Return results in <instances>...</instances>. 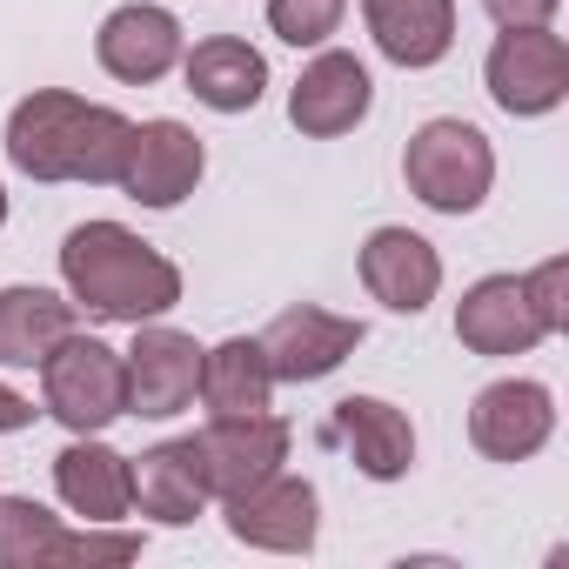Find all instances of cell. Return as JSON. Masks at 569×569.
Instances as JSON below:
<instances>
[{
	"instance_id": "cell-1",
	"label": "cell",
	"mask_w": 569,
	"mask_h": 569,
	"mask_svg": "<svg viewBox=\"0 0 569 569\" xmlns=\"http://www.w3.org/2000/svg\"><path fill=\"white\" fill-rule=\"evenodd\" d=\"M68 302L94 322H161L181 302V268L121 221H81L61 241Z\"/></svg>"
},
{
	"instance_id": "cell-2",
	"label": "cell",
	"mask_w": 569,
	"mask_h": 569,
	"mask_svg": "<svg viewBox=\"0 0 569 569\" xmlns=\"http://www.w3.org/2000/svg\"><path fill=\"white\" fill-rule=\"evenodd\" d=\"M128 134L134 121L81 101L68 88H34L28 101H14L8 114V161L28 181H88V188H114L121 161H128Z\"/></svg>"
},
{
	"instance_id": "cell-3",
	"label": "cell",
	"mask_w": 569,
	"mask_h": 569,
	"mask_svg": "<svg viewBox=\"0 0 569 569\" xmlns=\"http://www.w3.org/2000/svg\"><path fill=\"white\" fill-rule=\"evenodd\" d=\"M402 181L422 208L436 214H476L496 188V148L476 121H456V114H436L409 134L402 148Z\"/></svg>"
},
{
	"instance_id": "cell-4",
	"label": "cell",
	"mask_w": 569,
	"mask_h": 569,
	"mask_svg": "<svg viewBox=\"0 0 569 569\" xmlns=\"http://www.w3.org/2000/svg\"><path fill=\"white\" fill-rule=\"evenodd\" d=\"M41 402L68 436H101L128 416V362L101 336H61L41 362Z\"/></svg>"
},
{
	"instance_id": "cell-5",
	"label": "cell",
	"mask_w": 569,
	"mask_h": 569,
	"mask_svg": "<svg viewBox=\"0 0 569 569\" xmlns=\"http://www.w3.org/2000/svg\"><path fill=\"white\" fill-rule=\"evenodd\" d=\"M482 81H489V101L516 121L556 114L569 101V41L549 28H502L482 61Z\"/></svg>"
},
{
	"instance_id": "cell-6",
	"label": "cell",
	"mask_w": 569,
	"mask_h": 569,
	"mask_svg": "<svg viewBox=\"0 0 569 569\" xmlns=\"http://www.w3.org/2000/svg\"><path fill=\"white\" fill-rule=\"evenodd\" d=\"M141 556V536H121L114 522H88L81 536L61 529L34 496H0V569H48V562H128Z\"/></svg>"
},
{
	"instance_id": "cell-7",
	"label": "cell",
	"mask_w": 569,
	"mask_h": 569,
	"mask_svg": "<svg viewBox=\"0 0 569 569\" xmlns=\"http://www.w3.org/2000/svg\"><path fill=\"white\" fill-rule=\"evenodd\" d=\"M289 442H296V429L281 422L274 409H261V416H208V429L194 436V456H201V482H208V496L228 502V496L268 482L281 462H289Z\"/></svg>"
},
{
	"instance_id": "cell-8",
	"label": "cell",
	"mask_w": 569,
	"mask_h": 569,
	"mask_svg": "<svg viewBox=\"0 0 569 569\" xmlns=\"http://www.w3.org/2000/svg\"><path fill=\"white\" fill-rule=\"evenodd\" d=\"M316 529H322V496L309 476H289L274 469L268 482L228 496V536L248 542V549H268V556H302L316 549Z\"/></svg>"
},
{
	"instance_id": "cell-9",
	"label": "cell",
	"mask_w": 569,
	"mask_h": 569,
	"mask_svg": "<svg viewBox=\"0 0 569 569\" xmlns=\"http://www.w3.org/2000/svg\"><path fill=\"white\" fill-rule=\"evenodd\" d=\"M201 168H208L201 134L161 114V121H134L128 161H121L114 188H121L128 201H141V208H181V201L201 188Z\"/></svg>"
},
{
	"instance_id": "cell-10",
	"label": "cell",
	"mask_w": 569,
	"mask_h": 569,
	"mask_svg": "<svg viewBox=\"0 0 569 569\" xmlns=\"http://www.w3.org/2000/svg\"><path fill=\"white\" fill-rule=\"evenodd\" d=\"M362 322L356 316H336V309H316V302H296V309H281L254 342L274 369V382H322L336 376L356 349H362Z\"/></svg>"
},
{
	"instance_id": "cell-11",
	"label": "cell",
	"mask_w": 569,
	"mask_h": 569,
	"mask_svg": "<svg viewBox=\"0 0 569 569\" xmlns=\"http://www.w3.org/2000/svg\"><path fill=\"white\" fill-rule=\"evenodd\" d=\"M121 362H128V416L168 422L201 389V342L168 322H134V349Z\"/></svg>"
},
{
	"instance_id": "cell-12",
	"label": "cell",
	"mask_w": 569,
	"mask_h": 569,
	"mask_svg": "<svg viewBox=\"0 0 569 569\" xmlns=\"http://www.w3.org/2000/svg\"><path fill=\"white\" fill-rule=\"evenodd\" d=\"M556 436V396L529 376H502L489 389H476L469 402V442L489 462H529L536 449H549Z\"/></svg>"
},
{
	"instance_id": "cell-13",
	"label": "cell",
	"mask_w": 569,
	"mask_h": 569,
	"mask_svg": "<svg viewBox=\"0 0 569 569\" xmlns=\"http://www.w3.org/2000/svg\"><path fill=\"white\" fill-rule=\"evenodd\" d=\"M181 54H188L181 21L161 8V0H128V8H114L101 21V34H94V61L121 88H154L161 74L181 68Z\"/></svg>"
},
{
	"instance_id": "cell-14",
	"label": "cell",
	"mask_w": 569,
	"mask_h": 569,
	"mask_svg": "<svg viewBox=\"0 0 569 569\" xmlns=\"http://www.w3.org/2000/svg\"><path fill=\"white\" fill-rule=\"evenodd\" d=\"M356 268H362V289L389 316H422L442 296V254H436V241H422L416 228H396V221L369 228Z\"/></svg>"
},
{
	"instance_id": "cell-15",
	"label": "cell",
	"mask_w": 569,
	"mask_h": 569,
	"mask_svg": "<svg viewBox=\"0 0 569 569\" xmlns=\"http://www.w3.org/2000/svg\"><path fill=\"white\" fill-rule=\"evenodd\" d=\"M369 108H376V81H369V68H362L356 54H342V48H322V54L296 74V88H289V121H296L309 141H336V134L362 128Z\"/></svg>"
},
{
	"instance_id": "cell-16",
	"label": "cell",
	"mask_w": 569,
	"mask_h": 569,
	"mask_svg": "<svg viewBox=\"0 0 569 569\" xmlns=\"http://www.w3.org/2000/svg\"><path fill=\"white\" fill-rule=\"evenodd\" d=\"M456 342L469 356H529L536 342H549V329L529 302V281L522 274H482L476 289H462Z\"/></svg>"
},
{
	"instance_id": "cell-17",
	"label": "cell",
	"mask_w": 569,
	"mask_h": 569,
	"mask_svg": "<svg viewBox=\"0 0 569 569\" xmlns=\"http://www.w3.org/2000/svg\"><path fill=\"white\" fill-rule=\"evenodd\" d=\"M329 436L369 482H402L416 469V422L382 396H342L329 409Z\"/></svg>"
},
{
	"instance_id": "cell-18",
	"label": "cell",
	"mask_w": 569,
	"mask_h": 569,
	"mask_svg": "<svg viewBox=\"0 0 569 569\" xmlns=\"http://www.w3.org/2000/svg\"><path fill=\"white\" fill-rule=\"evenodd\" d=\"M128 482H134V509L148 522H161V529H188L208 509L194 436H174V442H154V449L128 456Z\"/></svg>"
},
{
	"instance_id": "cell-19",
	"label": "cell",
	"mask_w": 569,
	"mask_h": 569,
	"mask_svg": "<svg viewBox=\"0 0 569 569\" xmlns=\"http://www.w3.org/2000/svg\"><path fill=\"white\" fill-rule=\"evenodd\" d=\"M362 21L396 68H436L456 48V0H362Z\"/></svg>"
},
{
	"instance_id": "cell-20",
	"label": "cell",
	"mask_w": 569,
	"mask_h": 569,
	"mask_svg": "<svg viewBox=\"0 0 569 569\" xmlns=\"http://www.w3.org/2000/svg\"><path fill=\"white\" fill-rule=\"evenodd\" d=\"M181 81H188V94H194L201 108H214V114H248V108L268 94V61H261V48H248V41H234V34H208V41H194V48L181 54Z\"/></svg>"
},
{
	"instance_id": "cell-21",
	"label": "cell",
	"mask_w": 569,
	"mask_h": 569,
	"mask_svg": "<svg viewBox=\"0 0 569 569\" xmlns=\"http://www.w3.org/2000/svg\"><path fill=\"white\" fill-rule=\"evenodd\" d=\"M54 489L81 522H121L134 509V482H128V456L108 449L101 436H74L54 456Z\"/></svg>"
},
{
	"instance_id": "cell-22",
	"label": "cell",
	"mask_w": 569,
	"mask_h": 569,
	"mask_svg": "<svg viewBox=\"0 0 569 569\" xmlns=\"http://www.w3.org/2000/svg\"><path fill=\"white\" fill-rule=\"evenodd\" d=\"M74 302L54 296V289H34V281H14L0 289V362L8 369H41L48 349L61 336H74Z\"/></svg>"
},
{
	"instance_id": "cell-23",
	"label": "cell",
	"mask_w": 569,
	"mask_h": 569,
	"mask_svg": "<svg viewBox=\"0 0 569 569\" xmlns=\"http://www.w3.org/2000/svg\"><path fill=\"white\" fill-rule=\"evenodd\" d=\"M194 396L208 402V416H261V409H274V369H268L261 342L228 336V342L201 349V389Z\"/></svg>"
},
{
	"instance_id": "cell-24",
	"label": "cell",
	"mask_w": 569,
	"mask_h": 569,
	"mask_svg": "<svg viewBox=\"0 0 569 569\" xmlns=\"http://www.w3.org/2000/svg\"><path fill=\"white\" fill-rule=\"evenodd\" d=\"M349 14V0H268V28L289 48H322Z\"/></svg>"
},
{
	"instance_id": "cell-25",
	"label": "cell",
	"mask_w": 569,
	"mask_h": 569,
	"mask_svg": "<svg viewBox=\"0 0 569 569\" xmlns=\"http://www.w3.org/2000/svg\"><path fill=\"white\" fill-rule=\"evenodd\" d=\"M522 281H529V302H536L542 329H549V336H562V329H569V302H562V289H569V261H562V254H549V261H542V268H529Z\"/></svg>"
},
{
	"instance_id": "cell-26",
	"label": "cell",
	"mask_w": 569,
	"mask_h": 569,
	"mask_svg": "<svg viewBox=\"0 0 569 569\" xmlns=\"http://www.w3.org/2000/svg\"><path fill=\"white\" fill-rule=\"evenodd\" d=\"M562 0H482V14L496 28H549Z\"/></svg>"
},
{
	"instance_id": "cell-27",
	"label": "cell",
	"mask_w": 569,
	"mask_h": 569,
	"mask_svg": "<svg viewBox=\"0 0 569 569\" xmlns=\"http://www.w3.org/2000/svg\"><path fill=\"white\" fill-rule=\"evenodd\" d=\"M28 422H34V402H28L21 389L0 382V436H8V429H28Z\"/></svg>"
},
{
	"instance_id": "cell-28",
	"label": "cell",
	"mask_w": 569,
	"mask_h": 569,
	"mask_svg": "<svg viewBox=\"0 0 569 569\" xmlns=\"http://www.w3.org/2000/svg\"><path fill=\"white\" fill-rule=\"evenodd\" d=\"M0 228H8V188H0Z\"/></svg>"
}]
</instances>
